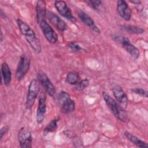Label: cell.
Here are the masks:
<instances>
[{"label":"cell","instance_id":"obj_1","mask_svg":"<svg viewBox=\"0 0 148 148\" xmlns=\"http://www.w3.org/2000/svg\"><path fill=\"white\" fill-rule=\"evenodd\" d=\"M17 23L21 34L25 36L31 47L36 53H39L42 50L41 45L34 30L27 23L19 18L17 20Z\"/></svg>","mask_w":148,"mask_h":148},{"label":"cell","instance_id":"obj_2","mask_svg":"<svg viewBox=\"0 0 148 148\" xmlns=\"http://www.w3.org/2000/svg\"><path fill=\"white\" fill-rule=\"evenodd\" d=\"M102 96L106 103L116 118L124 123L129 121V118L126 111L117 101L112 98L108 92L103 91Z\"/></svg>","mask_w":148,"mask_h":148},{"label":"cell","instance_id":"obj_3","mask_svg":"<svg viewBox=\"0 0 148 148\" xmlns=\"http://www.w3.org/2000/svg\"><path fill=\"white\" fill-rule=\"evenodd\" d=\"M58 102L61 105V110L65 114L73 112L75 109V103L69 94L65 91H61L58 95Z\"/></svg>","mask_w":148,"mask_h":148},{"label":"cell","instance_id":"obj_4","mask_svg":"<svg viewBox=\"0 0 148 148\" xmlns=\"http://www.w3.org/2000/svg\"><path fill=\"white\" fill-rule=\"evenodd\" d=\"M39 91L40 86L38 82L35 79H33L31 81L28 87L26 99V108L27 109H30L32 107Z\"/></svg>","mask_w":148,"mask_h":148},{"label":"cell","instance_id":"obj_5","mask_svg":"<svg viewBox=\"0 0 148 148\" xmlns=\"http://www.w3.org/2000/svg\"><path fill=\"white\" fill-rule=\"evenodd\" d=\"M114 40L121 43L123 47L134 58H138L139 57L140 53L139 50L134 46L130 41L126 37L120 35H115L114 37Z\"/></svg>","mask_w":148,"mask_h":148},{"label":"cell","instance_id":"obj_6","mask_svg":"<svg viewBox=\"0 0 148 148\" xmlns=\"http://www.w3.org/2000/svg\"><path fill=\"white\" fill-rule=\"evenodd\" d=\"M38 80L45 90L46 92L51 97H54L56 91L54 86L46 74L42 71L39 70L37 73Z\"/></svg>","mask_w":148,"mask_h":148},{"label":"cell","instance_id":"obj_7","mask_svg":"<svg viewBox=\"0 0 148 148\" xmlns=\"http://www.w3.org/2000/svg\"><path fill=\"white\" fill-rule=\"evenodd\" d=\"M46 39L51 43H55L58 40V35L45 19L38 22Z\"/></svg>","mask_w":148,"mask_h":148},{"label":"cell","instance_id":"obj_8","mask_svg":"<svg viewBox=\"0 0 148 148\" xmlns=\"http://www.w3.org/2000/svg\"><path fill=\"white\" fill-rule=\"evenodd\" d=\"M29 66V58L26 55H22L20 57L16 72V77L18 80H20L24 77L28 71Z\"/></svg>","mask_w":148,"mask_h":148},{"label":"cell","instance_id":"obj_9","mask_svg":"<svg viewBox=\"0 0 148 148\" xmlns=\"http://www.w3.org/2000/svg\"><path fill=\"white\" fill-rule=\"evenodd\" d=\"M112 90L116 101L122 108H125L128 104V97L122 87L120 85L114 83L112 86Z\"/></svg>","mask_w":148,"mask_h":148},{"label":"cell","instance_id":"obj_10","mask_svg":"<svg viewBox=\"0 0 148 148\" xmlns=\"http://www.w3.org/2000/svg\"><path fill=\"white\" fill-rule=\"evenodd\" d=\"M18 140L20 146L22 148L32 147V137L30 131L25 127H22L18 132Z\"/></svg>","mask_w":148,"mask_h":148},{"label":"cell","instance_id":"obj_11","mask_svg":"<svg viewBox=\"0 0 148 148\" xmlns=\"http://www.w3.org/2000/svg\"><path fill=\"white\" fill-rule=\"evenodd\" d=\"M55 8L58 12L64 18L72 22H75L76 18L73 16L71 9L64 1H57L54 3Z\"/></svg>","mask_w":148,"mask_h":148},{"label":"cell","instance_id":"obj_12","mask_svg":"<svg viewBox=\"0 0 148 148\" xmlns=\"http://www.w3.org/2000/svg\"><path fill=\"white\" fill-rule=\"evenodd\" d=\"M46 96L44 93H41L38 99V106L36 112V122L38 124H41L44 120L46 113Z\"/></svg>","mask_w":148,"mask_h":148},{"label":"cell","instance_id":"obj_13","mask_svg":"<svg viewBox=\"0 0 148 148\" xmlns=\"http://www.w3.org/2000/svg\"><path fill=\"white\" fill-rule=\"evenodd\" d=\"M117 11L120 16L124 20L129 21L131 18V10L128 3L123 0H119L117 2Z\"/></svg>","mask_w":148,"mask_h":148},{"label":"cell","instance_id":"obj_14","mask_svg":"<svg viewBox=\"0 0 148 148\" xmlns=\"http://www.w3.org/2000/svg\"><path fill=\"white\" fill-rule=\"evenodd\" d=\"M46 16L50 22L58 29L63 31L67 28V25L65 22L53 12L48 11Z\"/></svg>","mask_w":148,"mask_h":148},{"label":"cell","instance_id":"obj_15","mask_svg":"<svg viewBox=\"0 0 148 148\" xmlns=\"http://www.w3.org/2000/svg\"><path fill=\"white\" fill-rule=\"evenodd\" d=\"M78 16L80 19L85 25H86L87 27H88L90 29H91L96 33H100V30L98 28V27L95 25L94 20L86 13L83 11H80L78 13Z\"/></svg>","mask_w":148,"mask_h":148},{"label":"cell","instance_id":"obj_16","mask_svg":"<svg viewBox=\"0 0 148 148\" xmlns=\"http://www.w3.org/2000/svg\"><path fill=\"white\" fill-rule=\"evenodd\" d=\"M36 13L37 22L44 20L46 17V6L44 1H38L36 6Z\"/></svg>","mask_w":148,"mask_h":148},{"label":"cell","instance_id":"obj_17","mask_svg":"<svg viewBox=\"0 0 148 148\" xmlns=\"http://www.w3.org/2000/svg\"><path fill=\"white\" fill-rule=\"evenodd\" d=\"M1 72L4 84L6 86H9L12 80V73L8 64L5 62L1 65Z\"/></svg>","mask_w":148,"mask_h":148},{"label":"cell","instance_id":"obj_18","mask_svg":"<svg viewBox=\"0 0 148 148\" xmlns=\"http://www.w3.org/2000/svg\"><path fill=\"white\" fill-rule=\"evenodd\" d=\"M124 135L127 138V139L130 140L132 143L135 145L136 146L141 148H147L148 147V145L147 143L140 140L135 135L131 134V133L125 131L124 132Z\"/></svg>","mask_w":148,"mask_h":148},{"label":"cell","instance_id":"obj_19","mask_svg":"<svg viewBox=\"0 0 148 148\" xmlns=\"http://www.w3.org/2000/svg\"><path fill=\"white\" fill-rule=\"evenodd\" d=\"M80 76L77 72L75 71H71L69 72L66 77V82L71 84V85H74L77 84V83L79 82Z\"/></svg>","mask_w":148,"mask_h":148},{"label":"cell","instance_id":"obj_20","mask_svg":"<svg viewBox=\"0 0 148 148\" xmlns=\"http://www.w3.org/2000/svg\"><path fill=\"white\" fill-rule=\"evenodd\" d=\"M123 29L128 33L133 34H142L144 33L145 30L140 27L135 25H123L122 27Z\"/></svg>","mask_w":148,"mask_h":148},{"label":"cell","instance_id":"obj_21","mask_svg":"<svg viewBox=\"0 0 148 148\" xmlns=\"http://www.w3.org/2000/svg\"><path fill=\"white\" fill-rule=\"evenodd\" d=\"M58 119H54L52 120L47 125L45 128L43 130V134L44 135H47L50 132H53L55 131H56L57 128V122Z\"/></svg>","mask_w":148,"mask_h":148},{"label":"cell","instance_id":"obj_22","mask_svg":"<svg viewBox=\"0 0 148 148\" xmlns=\"http://www.w3.org/2000/svg\"><path fill=\"white\" fill-rule=\"evenodd\" d=\"M88 84H89V80L87 79H83L77 83L76 86V88L78 90H83L88 86Z\"/></svg>","mask_w":148,"mask_h":148},{"label":"cell","instance_id":"obj_23","mask_svg":"<svg viewBox=\"0 0 148 148\" xmlns=\"http://www.w3.org/2000/svg\"><path fill=\"white\" fill-rule=\"evenodd\" d=\"M132 91L136 94H138L140 96L147 98V91L143 88H135L132 89Z\"/></svg>","mask_w":148,"mask_h":148},{"label":"cell","instance_id":"obj_24","mask_svg":"<svg viewBox=\"0 0 148 148\" xmlns=\"http://www.w3.org/2000/svg\"><path fill=\"white\" fill-rule=\"evenodd\" d=\"M68 47L71 48L72 50L75 51H80L83 50L82 47L79 44L75 42H70L68 43Z\"/></svg>","mask_w":148,"mask_h":148},{"label":"cell","instance_id":"obj_25","mask_svg":"<svg viewBox=\"0 0 148 148\" xmlns=\"http://www.w3.org/2000/svg\"><path fill=\"white\" fill-rule=\"evenodd\" d=\"M87 3L95 10L98 9L102 4V2L101 1H88Z\"/></svg>","mask_w":148,"mask_h":148},{"label":"cell","instance_id":"obj_26","mask_svg":"<svg viewBox=\"0 0 148 148\" xmlns=\"http://www.w3.org/2000/svg\"><path fill=\"white\" fill-rule=\"evenodd\" d=\"M8 128L6 126H3L2 128H1V134H0L1 139L2 138L3 136L6 133V132L8 131Z\"/></svg>","mask_w":148,"mask_h":148},{"label":"cell","instance_id":"obj_27","mask_svg":"<svg viewBox=\"0 0 148 148\" xmlns=\"http://www.w3.org/2000/svg\"><path fill=\"white\" fill-rule=\"evenodd\" d=\"M131 2L134 4H136V5H139L141 3V2L139 1H131Z\"/></svg>","mask_w":148,"mask_h":148}]
</instances>
